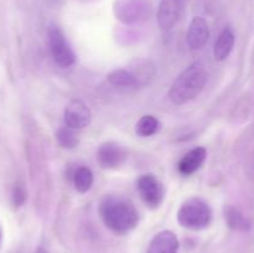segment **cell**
Returning <instances> with one entry per match:
<instances>
[{"mask_svg": "<svg viewBox=\"0 0 254 253\" xmlns=\"http://www.w3.org/2000/svg\"><path fill=\"white\" fill-rule=\"evenodd\" d=\"M127 153L123 146L114 141H106L97 151V160L103 169L119 168L124 163Z\"/></svg>", "mask_w": 254, "mask_h": 253, "instance_id": "cell-7", "label": "cell"}, {"mask_svg": "<svg viewBox=\"0 0 254 253\" xmlns=\"http://www.w3.org/2000/svg\"><path fill=\"white\" fill-rule=\"evenodd\" d=\"M118 2V1H117ZM116 14L118 19L124 22H135L140 20L143 16V6L138 2V0H126V1H119L118 6L116 7Z\"/></svg>", "mask_w": 254, "mask_h": 253, "instance_id": "cell-12", "label": "cell"}, {"mask_svg": "<svg viewBox=\"0 0 254 253\" xmlns=\"http://www.w3.org/2000/svg\"><path fill=\"white\" fill-rule=\"evenodd\" d=\"M184 0H160L158 9V24L161 29H171L180 19Z\"/></svg>", "mask_w": 254, "mask_h": 253, "instance_id": "cell-8", "label": "cell"}, {"mask_svg": "<svg viewBox=\"0 0 254 253\" xmlns=\"http://www.w3.org/2000/svg\"><path fill=\"white\" fill-rule=\"evenodd\" d=\"M36 253H47V252H46V251L44 250V248H37Z\"/></svg>", "mask_w": 254, "mask_h": 253, "instance_id": "cell-20", "label": "cell"}, {"mask_svg": "<svg viewBox=\"0 0 254 253\" xmlns=\"http://www.w3.org/2000/svg\"><path fill=\"white\" fill-rule=\"evenodd\" d=\"M207 81V73L200 62H195L184 69L171 86L169 97L176 106H183L195 99L202 92Z\"/></svg>", "mask_w": 254, "mask_h": 253, "instance_id": "cell-2", "label": "cell"}, {"mask_svg": "<svg viewBox=\"0 0 254 253\" xmlns=\"http://www.w3.org/2000/svg\"><path fill=\"white\" fill-rule=\"evenodd\" d=\"M99 213L104 225L118 235H124L135 228L139 215L130 201L116 196H107L102 200Z\"/></svg>", "mask_w": 254, "mask_h": 253, "instance_id": "cell-1", "label": "cell"}, {"mask_svg": "<svg viewBox=\"0 0 254 253\" xmlns=\"http://www.w3.org/2000/svg\"><path fill=\"white\" fill-rule=\"evenodd\" d=\"M92 121L89 107L81 99H72L64 109V123L71 129L86 128Z\"/></svg>", "mask_w": 254, "mask_h": 253, "instance_id": "cell-6", "label": "cell"}, {"mask_svg": "<svg viewBox=\"0 0 254 253\" xmlns=\"http://www.w3.org/2000/svg\"><path fill=\"white\" fill-rule=\"evenodd\" d=\"M73 183L78 192H87L93 184V174H92L91 169L81 166L74 174Z\"/></svg>", "mask_w": 254, "mask_h": 253, "instance_id": "cell-17", "label": "cell"}, {"mask_svg": "<svg viewBox=\"0 0 254 253\" xmlns=\"http://www.w3.org/2000/svg\"><path fill=\"white\" fill-rule=\"evenodd\" d=\"M109 83L118 88H136L139 86V81L135 74L127 69H116L108 74Z\"/></svg>", "mask_w": 254, "mask_h": 253, "instance_id": "cell-14", "label": "cell"}, {"mask_svg": "<svg viewBox=\"0 0 254 253\" xmlns=\"http://www.w3.org/2000/svg\"><path fill=\"white\" fill-rule=\"evenodd\" d=\"M0 245H1V228H0Z\"/></svg>", "mask_w": 254, "mask_h": 253, "instance_id": "cell-21", "label": "cell"}, {"mask_svg": "<svg viewBox=\"0 0 254 253\" xmlns=\"http://www.w3.org/2000/svg\"><path fill=\"white\" fill-rule=\"evenodd\" d=\"M49 45L52 57L59 66L66 68V67L72 66L74 63L76 57H74V54L69 45L67 44L61 30L54 26L50 27Z\"/></svg>", "mask_w": 254, "mask_h": 253, "instance_id": "cell-4", "label": "cell"}, {"mask_svg": "<svg viewBox=\"0 0 254 253\" xmlns=\"http://www.w3.org/2000/svg\"><path fill=\"white\" fill-rule=\"evenodd\" d=\"M206 154H207L206 149L202 148V146L191 149L188 154L184 155V158L179 163V171L183 175H191L195 171H197L202 166V164L205 163Z\"/></svg>", "mask_w": 254, "mask_h": 253, "instance_id": "cell-11", "label": "cell"}, {"mask_svg": "<svg viewBox=\"0 0 254 253\" xmlns=\"http://www.w3.org/2000/svg\"><path fill=\"white\" fill-rule=\"evenodd\" d=\"M211 218H212V211L210 206L198 197L189 198L183 203L178 212V220L180 225L191 230H200L206 227L211 222Z\"/></svg>", "mask_w": 254, "mask_h": 253, "instance_id": "cell-3", "label": "cell"}, {"mask_svg": "<svg viewBox=\"0 0 254 253\" xmlns=\"http://www.w3.org/2000/svg\"><path fill=\"white\" fill-rule=\"evenodd\" d=\"M138 190L144 202L151 208L159 207L164 198L163 184L151 174H146L139 178Z\"/></svg>", "mask_w": 254, "mask_h": 253, "instance_id": "cell-5", "label": "cell"}, {"mask_svg": "<svg viewBox=\"0 0 254 253\" xmlns=\"http://www.w3.org/2000/svg\"><path fill=\"white\" fill-rule=\"evenodd\" d=\"M160 128V123L154 116H144L136 123L135 131L140 136H151Z\"/></svg>", "mask_w": 254, "mask_h": 253, "instance_id": "cell-16", "label": "cell"}, {"mask_svg": "<svg viewBox=\"0 0 254 253\" xmlns=\"http://www.w3.org/2000/svg\"><path fill=\"white\" fill-rule=\"evenodd\" d=\"M210 37V29L206 22V20L201 16H195L189 26L188 35H186V41L191 50L202 49L208 41Z\"/></svg>", "mask_w": 254, "mask_h": 253, "instance_id": "cell-9", "label": "cell"}, {"mask_svg": "<svg viewBox=\"0 0 254 253\" xmlns=\"http://www.w3.org/2000/svg\"><path fill=\"white\" fill-rule=\"evenodd\" d=\"M57 141L61 144L64 148H74L78 144V139H77L76 134L73 133V129L69 126H64L57 130Z\"/></svg>", "mask_w": 254, "mask_h": 253, "instance_id": "cell-18", "label": "cell"}, {"mask_svg": "<svg viewBox=\"0 0 254 253\" xmlns=\"http://www.w3.org/2000/svg\"><path fill=\"white\" fill-rule=\"evenodd\" d=\"M225 218L227 225L236 231H248L251 228V222L238 208L233 206H226Z\"/></svg>", "mask_w": 254, "mask_h": 253, "instance_id": "cell-15", "label": "cell"}, {"mask_svg": "<svg viewBox=\"0 0 254 253\" xmlns=\"http://www.w3.org/2000/svg\"><path fill=\"white\" fill-rule=\"evenodd\" d=\"M235 46V34L231 29H225L216 40L213 55L217 61H223L230 56Z\"/></svg>", "mask_w": 254, "mask_h": 253, "instance_id": "cell-13", "label": "cell"}, {"mask_svg": "<svg viewBox=\"0 0 254 253\" xmlns=\"http://www.w3.org/2000/svg\"><path fill=\"white\" fill-rule=\"evenodd\" d=\"M179 241L171 231H161L151 240L146 253H178Z\"/></svg>", "mask_w": 254, "mask_h": 253, "instance_id": "cell-10", "label": "cell"}, {"mask_svg": "<svg viewBox=\"0 0 254 253\" xmlns=\"http://www.w3.org/2000/svg\"><path fill=\"white\" fill-rule=\"evenodd\" d=\"M12 201H14V205L16 207H20V206L24 205V202L26 201V191L22 186L17 185L16 188L14 189V192H12Z\"/></svg>", "mask_w": 254, "mask_h": 253, "instance_id": "cell-19", "label": "cell"}]
</instances>
